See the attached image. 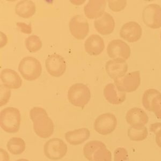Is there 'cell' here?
I'll list each match as a JSON object with an SVG mask.
<instances>
[{"label": "cell", "instance_id": "d6986e66", "mask_svg": "<svg viewBox=\"0 0 161 161\" xmlns=\"http://www.w3.org/2000/svg\"><path fill=\"white\" fill-rule=\"evenodd\" d=\"M104 95L107 101L114 105L120 104L126 98V93L120 92L114 83H109L105 86Z\"/></svg>", "mask_w": 161, "mask_h": 161}, {"label": "cell", "instance_id": "7a4b0ae2", "mask_svg": "<svg viewBox=\"0 0 161 161\" xmlns=\"http://www.w3.org/2000/svg\"><path fill=\"white\" fill-rule=\"evenodd\" d=\"M20 111L18 108L8 107L0 114V125L3 130L8 133L19 132L20 125Z\"/></svg>", "mask_w": 161, "mask_h": 161}, {"label": "cell", "instance_id": "2e32d148", "mask_svg": "<svg viewBox=\"0 0 161 161\" xmlns=\"http://www.w3.org/2000/svg\"><path fill=\"white\" fill-rule=\"evenodd\" d=\"M85 50L90 55H99L105 48L103 39L98 35H91L84 43Z\"/></svg>", "mask_w": 161, "mask_h": 161}, {"label": "cell", "instance_id": "603a6c76", "mask_svg": "<svg viewBox=\"0 0 161 161\" xmlns=\"http://www.w3.org/2000/svg\"><path fill=\"white\" fill-rule=\"evenodd\" d=\"M148 132L146 126L130 127L128 130V136L130 140L142 141L148 136Z\"/></svg>", "mask_w": 161, "mask_h": 161}, {"label": "cell", "instance_id": "5bb4252c", "mask_svg": "<svg viewBox=\"0 0 161 161\" xmlns=\"http://www.w3.org/2000/svg\"><path fill=\"white\" fill-rule=\"evenodd\" d=\"M127 123L131 127H143L148 123V115L142 109L139 108H130L126 115Z\"/></svg>", "mask_w": 161, "mask_h": 161}, {"label": "cell", "instance_id": "5b68a950", "mask_svg": "<svg viewBox=\"0 0 161 161\" xmlns=\"http://www.w3.org/2000/svg\"><path fill=\"white\" fill-rule=\"evenodd\" d=\"M44 154L51 160H59L64 158L67 152V146L64 141L58 138H53L44 145Z\"/></svg>", "mask_w": 161, "mask_h": 161}, {"label": "cell", "instance_id": "836d02e7", "mask_svg": "<svg viewBox=\"0 0 161 161\" xmlns=\"http://www.w3.org/2000/svg\"><path fill=\"white\" fill-rule=\"evenodd\" d=\"M16 161H29L28 159H18V160H17Z\"/></svg>", "mask_w": 161, "mask_h": 161}, {"label": "cell", "instance_id": "d6a6232c", "mask_svg": "<svg viewBox=\"0 0 161 161\" xmlns=\"http://www.w3.org/2000/svg\"><path fill=\"white\" fill-rule=\"evenodd\" d=\"M1 161H9V155L3 149H1Z\"/></svg>", "mask_w": 161, "mask_h": 161}, {"label": "cell", "instance_id": "d4e9b609", "mask_svg": "<svg viewBox=\"0 0 161 161\" xmlns=\"http://www.w3.org/2000/svg\"><path fill=\"white\" fill-rule=\"evenodd\" d=\"M161 92L158 90L154 89H149L145 91L143 95L142 102L143 106H144L147 110L152 112V103L155 97L161 94Z\"/></svg>", "mask_w": 161, "mask_h": 161}, {"label": "cell", "instance_id": "e0dca14e", "mask_svg": "<svg viewBox=\"0 0 161 161\" xmlns=\"http://www.w3.org/2000/svg\"><path fill=\"white\" fill-rule=\"evenodd\" d=\"M106 4V1L104 0H90L84 6V14L88 19H98L104 14Z\"/></svg>", "mask_w": 161, "mask_h": 161}, {"label": "cell", "instance_id": "277c9868", "mask_svg": "<svg viewBox=\"0 0 161 161\" xmlns=\"http://www.w3.org/2000/svg\"><path fill=\"white\" fill-rule=\"evenodd\" d=\"M19 70L23 79L32 81L40 77L42 67L40 61L36 58L26 57L20 61Z\"/></svg>", "mask_w": 161, "mask_h": 161}, {"label": "cell", "instance_id": "6da1fadb", "mask_svg": "<svg viewBox=\"0 0 161 161\" xmlns=\"http://www.w3.org/2000/svg\"><path fill=\"white\" fill-rule=\"evenodd\" d=\"M30 117L33 123V130L39 137L47 139L52 136L54 124L46 110L40 107H35L30 111Z\"/></svg>", "mask_w": 161, "mask_h": 161}, {"label": "cell", "instance_id": "8fae6325", "mask_svg": "<svg viewBox=\"0 0 161 161\" xmlns=\"http://www.w3.org/2000/svg\"><path fill=\"white\" fill-rule=\"evenodd\" d=\"M45 66L48 73L54 77H60L66 71V63L64 58L56 53L47 57Z\"/></svg>", "mask_w": 161, "mask_h": 161}, {"label": "cell", "instance_id": "7402d4cb", "mask_svg": "<svg viewBox=\"0 0 161 161\" xmlns=\"http://www.w3.org/2000/svg\"><path fill=\"white\" fill-rule=\"evenodd\" d=\"M8 149L11 154L19 155L25 149V142L20 137H14L9 140L7 145Z\"/></svg>", "mask_w": 161, "mask_h": 161}, {"label": "cell", "instance_id": "83f0119b", "mask_svg": "<svg viewBox=\"0 0 161 161\" xmlns=\"http://www.w3.org/2000/svg\"><path fill=\"white\" fill-rule=\"evenodd\" d=\"M114 161H128V152L123 147H119L114 152Z\"/></svg>", "mask_w": 161, "mask_h": 161}, {"label": "cell", "instance_id": "4fadbf2b", "mask_svg": "<svg viewBox=\"0 0 161 161\" xmlns=\"http://www.w3.org/2000/svg\"><path fill=\"white\" fill-rule=\"evenodd\" d=\"M105 70L108 76L115 80L126 75L128 65L126 61L123 59H113L106 62Z\"/></svg>", "mask_w": 161, "mask_h": 161}, {"label": "cell", "instance_id": "30bf717a", "mask_svg": "<svg viewBox=\"0 0 161 161\" xmlns=\"http://www.w3.org/2000/svg\"><path fill=\"white\" fill-rule=\"evenodd\" d=\"M107 52L111 58L126 60L130 57L131 51L130 47L124 41L115 39L109 42L107 47Z\"/></svg>", "mask_w": 161, "mask_h": 161}, {"label": "cell", "instance_id": "ba28073f", "mask_svg": "<svg viewBox=\"0 0 161 161\" xmlns=\"http://www.w3.org/2000/svg\"><path fill=\"white\" fill-rule=\"evenodd\" d=\"M142 20L149 28L157 29L161 27V7L157 4L146 6L142 12Z\"/></svg>", "mask_w": 161, "mask_h": 161}, {"label": "cell", "instance_id": "52a82bcc", "mask_svg": "<svg viewBox=\"0 0 161 161\" xmlns=\"http://www.w3.org/2000/svg\"><path fill=\"white\" fill-rule=\"evenodd\" d=\"M117 126V119L111 113H105L99 115L94 123L96 131L103 136L112 133Z\"/></svg>", "mask_w": 161, "mask_h": 161}, {"label": "cell", "instance_id": "ffe728a7", "mask_svg": "<svg viewBox=\"0 0 161 161\" xmlns=\"http://www.w3.org/2000/svg\"><path fill=\"white\" fill-rule=\"evenodd\" d=\"M90 136V132L88 128H81L67 132L65 134V139L70 145L77 146L86 141Z\"/></svg>", "mask_w": 161, "mask_h": 161}, {"label": "cell", "instance_id": "8992f818", "mask_svg": "<svg viewBox=\"0 0 161 161\" xmlns=\"http://www.w3.org/2000/svg\"><path fill=\"white\" fill-rule=\"evenodd\" d=\"M141 83L139 71H133L127 74L123 77L114 80L118 89L123 92H132L137 90Z\"/></svg>", "mask_w": 161, "mask_h": 161}, {"label": "cell", "instance_id": "3957f363", "mask_svg": "<svg viewBox=\"0 0 161 161\" xmlns=\"http://www.w3.org/2000/svg\"><path fill=\"white\" fill-rule=\"evenodd\" d=\"M68 98L74 106L83 108L91 98L90 89L83 83H75L68 90Z\"/></svg>", "mask_w": 161, "mask_h": 161}, {"label": "cell", "instance_id": "f546056e", "mask_svg": "<svg viewBox=\"0 0 161 161\" xmlns=\"http://www.w3.org/2000/svg\"><path fill=\"white\" fill-rule=\"evenodd\" d=\"M1 102L0 106H2L6 104L9 100L11 96V91L9 88L4 84H1Z\"/></svg>", "mask_w": 161, "mask_h": 161}, {"label": "cell", "instance_id": "44dd1931", "mask_svg": "<svg viewBox=\"0 0 161 161\" xmlns=\"http://www.w3.org/2000/svg\"><path fill=\"white\" fill-rule=\"evenodd\" d=\"M36 11V4L29 0L21 1L17 4L15 7V13L17 15L24 19H29L32 16Z\"/></svg>", "mask_w": 161, "mask_h": 161}, {"label": "cell", "instance_id": "e575fe53", "mask_svg": "<svg viewBox=\"0 0 161 161\" xmlns=\"http://www.w3.org/2000/svg\"></svg>", "mask_w": 161, "mask_h": 161}, {"label": "cell", "instance_id": "4dcf8cb0", "mask_svg": "<svg viewBox=\"0 0 161 161\" xmlns=\"http://www.w3.org/2000/svg\"><path fill=\"white\" fill-rule=\"evenodd\" d=\"M150 130L155 134L156 143L161 148V123H154L151 125Z\"/></svg>", "mask_w": 161, "mask_h": 161}, {"label": "cell", "instance_id": "1f68e13d", "mask_svg": "<svg viewBox=\"0 0 161 161\" xmlns=\"http://www.w3.org/2000/svg\"><path fill=\"white\" fill-rule=\"evenodd\" d=\"M126 5V1H108V7L110 9L114 12L123 10Z\"/></svg>", "mask_w": 161, "mask_h": 161}, {"label": "cell", "instance_id": "7c38bea8", "mask_svg": "<svg viewBox=\"0 0 161 161\" xmlns=\"http://www.w3.org/2000/svg\"><path fill=\"white\" fill-rule=\"evenodd\" d=\"M142 33L141 26L137 22H127L124 24L120 31V36L129 42H135L141 38Z\"/></svg>", "mask_w": 161, "mask_h": 161}, {"label": "cell", "instance_id": "4316f807", "mask_svg": "<svg viewBox=\"0 0 161 161\" xmlns=\"http://www.w3.org/2000/svg\"><path fill=\"white\" fill-rule=\"evenodd\" d=\"M93 161H112L111 152L106 146L101 147L93 155Z\"/></svg>", "mask_w": 161, "mask_h": 161}, {"label": "cell", "instance_id": "9a60e30c", "mask_svg": "<svg viewBox=\"0 0 161 161\" xmlns=\"http://www.w3.org/2000/svg\"><path fill=\"white\" fill-rule=\"evenodd\" d=\"M114 20L108 13H105L102 16L95 20V28L101 35H110L114 31Z\"/></svg>", "mask_w": 161, "mask_h": 161}, {"label": "cell", "instance_id": "f1b7e54d", "mask_svg": "<svg viewBox=\"0 0 161 161\" xmlns=\"http://www.w3.org/2000/svg\"><path fill=\"white\" fill-rule=\"evenodd\" d=\"M152 112L158 119H161V93L155 97L152 103Z\"/></svg>", "mask_w": 161, "mask_h": 161}, {"label": "cell", "instance_id": "ac0fdd59", "mask_svg": "<svg viewBox=\"0 0 161 161\" xmlns=\"http://www.w3.org/2000/svg\"><path fill=\"white\" fill-rule=\"evenodd\" d=\"M1 79L5 86L16 89L22 86V80L19 74L11 69H4L1 73Z\"/></svg>", "mask_w": 161, "mask_h": 161}, {"label": "cell", "instance_id": "cb8c5ba5", "mask_svg": "<svg viewBox=\"0 0 161 161\" xmlns=\"http://www.w3.org/2000/svg\"><path fill=\"white\" fill-rule=\"evenodd\" d=\"M106 146L104 143L99 141H91L86 143L83 148V154L88 161H93V155L98 149Z\"/></svg>", "mask_w": 161, "mask_h": 161}, {"label": "cell", "instance_id": "484cf974", "mask_svg": "<svg viewBox=\"0 0 161 161\" xmlns=\"http://www.w3.org/2000/svg\"><path fill=\"white\" fill-rule=\"evenodd\" d=\"M25 44L26 48L31 53L38 51L42 47V40L36 35H32L26 38Z\"/></svg>", "mask_w": 161, "mask_h": 161}, {"label": "cell", "instance_id": "9c48e42d", "mask_svg": "<svg viewBox=\"0 0 161 161\" xmlns=\"http://www.w3.org/2000/svg\"><path fill=\"white\" fill-rule=\"evenodd\" d=\"M71 35L78 40H83L87 36L89 25L86 19L82 15H77L71 18L69 23Z\"/></svg>", "mask_w": 161, "mask_h": 161}]
</instances>
